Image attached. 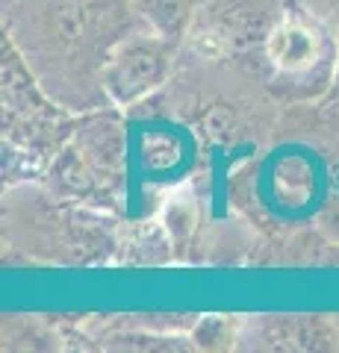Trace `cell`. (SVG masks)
Instances as JSON below:
<instances>
[{
	"label": "cell",
	"instance_id": "obj_1",
	"mask_svg": "<svg viewBox=\"0 0 339 353\" xmlns=\"http://www.w3.org/2000/svg\"><path fill=\"white\" fill-rule=\"evenodd\" d=\"M0 57H3V180L12 189L45 176L53 157L74 136L80 115H74V109L59 103L41 85L24 53L6 32Z\"/></svg>",
	"mask_w": 339,
	"mask_h": 353
},
{
	"label": "cell",
	"instance_id": "obj_2",
	"mask_svg": "<svg viewBox=\"0 0 339 353\" xmlns=\"http://www.w3.org/2000/svg\"><path fill=\"white\" fill-rule=\"evenodd\" d=\"M339 32L333 18L307 0H287L260 48V77L275 97L307 103L333 92Z\"/></svg>",
	"mask_w": 339,
	"mask_h": 353
},
{
	"label": "cell",
	"instance_id": "obj_3",
	"mask_svg": "<svg viewBox=\"0 0 339 353\" xmlns=\"http://www.w3.org/2000/svg\"><path fill=\"white\" fill-rule=\"evenodd\" d=\"M130 157L124 109L101 106L80 112V124L48 165L45 189L71 203L92 209H118L127 201Z\"/></svg>",
	"mask_w": 339,
	"mask_h": 353
},
{
	"label": "cell",
	"instance_id": "obj_4",
	"mask_svg": "<svg viewBox=\"0 0 339 353\" xmlns=\"http://www.w3.org/2000/svg\"><path fill=\"white\" fill-rule=\"evenodd\" d=\"M127 157L130 180L124 212L136 218L139 201L154 194L157 185H177L195 168L198 141L189 127L171 118H139L127 124Z\"/></svg>",
	"mask_w": 339,
	"mask_h": 353
},
{
	"label": "cell",
	"instance_id": "obj_5",
	"mask_svg": "<svg viewBox=\"0 0 339 353\" xmlns=\"http://www.w3.org/2000/svg\"><path fill=\"white\" fill-rule=\"evenodd\" d=\"M177 44L151 30H136L109 50L101 71V85L109 106L136 109L171 80Z\"/></svg>",
	"mask_w": 339,
	"mask_h": 353
},
{
	"label": "cell",
	"instance_id": "obj_6",
	"mask_svg": "<svg viewBox=\"0 0 339 353\" xmlns=\"http://www.w3.org/2000/svg\"><path fill=\"white\" fill-rule=\"evenodd\" d=\"M327 171L325 165L310 157L304 148H280L275 159L260 171V197L262 206L280 221H307L319 212L325 201Z\"/></svg>",
	"mask_w": 339,
	"mask_h": 353
},
{
	"label": "cell",
	"instance_id": "obj_7",
	"mask_svg": "<svg viewBox=\"0 0 339 353\" xmlns=\"http://www.w3.org/2000/svg\"><path fill=\"white\" fill-rule=\"evenodd\" d=\"M133 3L151 32L168 39L177 48L189 39L195 12H198V0H133Z\"/></svg>",
	"mask_w": 339,
	"mask_h": 353
},
{
	"label": "cell",
	"instance_id": "obj_8",
	"mask_svg": "<svg viewBox=\"0 0 339 353\" xmlns=\"http://www.w3.org/2000/svg\"><path fill=\"white\" fill-rule=\"evenodd\" d=\"M307 3H313L316 9L325 6V9H331V12H336V9H339V0H307Z\"/></svg>",
	"mask_w": 339,
	"mask_h": 353
},
{
	"label": "cell",
	"instance_id": "obj_9",
	"mask_svg": "<svg viewBox=\"0 0 339 353\" xmlns=\"http://www.w3.org/2000/svg\"><path fill=\"white\" fill-rule=\"evenodd\" d=\"M333 24H336V32H339V9H336V15H333ZM333 94L339 97V71H336V83H333Z\"/></svg>",
	"mask_w": 339,
	"mask_h": 353
},
{
	"label": "cell",
	"instance_id": "obj_10",
	"mask_svg": "<svg viewBox=\"0 0 339 353\" xmlns=\"http://www.w3.org/2000/svg\"><path fill=\"white\" fill-rule=\"evenodd\" d=\"M336 101H339V97H336Z\"/></svg>",
	"mask_w": 339,
	"mask_h": 353
}]
</instances>
